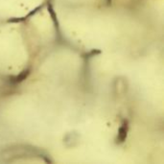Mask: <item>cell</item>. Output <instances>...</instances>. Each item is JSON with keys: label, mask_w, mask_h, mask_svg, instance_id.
Listing matches in <instances>:
<instances>
[{"label": "cell", "mask_w": 164, "mask_h": 164, "mask_svg": "<svg viewBox=\"0 0 164 164\" xmlns=\"http://www.w3.org/2000/svg\"><path fill=\"white\" fill-rule=\"evenodd\" d=\"M29 74H30V70H29V69L24 70V71H22L19 75H17V76H16V77L12 78V83H15V84L20 83V82L24 81L25 79L29 76Z\"/></svg>", "instance_id": "obj_2"}, {"label": "cell", "mask_w": 164, "mask_h": 164, "mask_svg": "<svg viewBox=\"0 0 164 164\" xmlns=\"http://www.w3.org/2000/svg\"><path fill=\"white\" fill-rule=\"evenodd\" d=\"M107 2H108V4H110V2H111V0H107Z\"/></svg>", "instance_id": "obj_4"}, {"label": "cell", "mask_w": 164, "mask_h": 164, "mask_svg": "<svg viewBox=\"0 0 164 164\" xmlns=\"http://www.w3.org/2000/svg\"><path fill=\"white\" fill-rule=\"evenodd\" d=\"M48 11H49V14H50V16H51V17H52V20L54 21V23H55V25H56V27L58 28L59 27V23H58V21H57V18H56V15H55V12H54V10H53V8H52V6L49 4L48 5Z\"/></svg>", "instance_id": "obj_3"}, {"label": "cell", "mask_w": 164, "mask_h": 164, "mask_svg": "<svg viewBox=\"0 0 164 164\" xmlns=\"http://www.w3.org/2000/svg\"><path fill=\"white\" fill-rule=\"evenodd\" d=\"M128 122L124 121L122 123L121 127L118 130V136H117V142L123 143L127 138V134H128Z\"/></svg>", "instance_id": "obj_1"}]
</instances>
